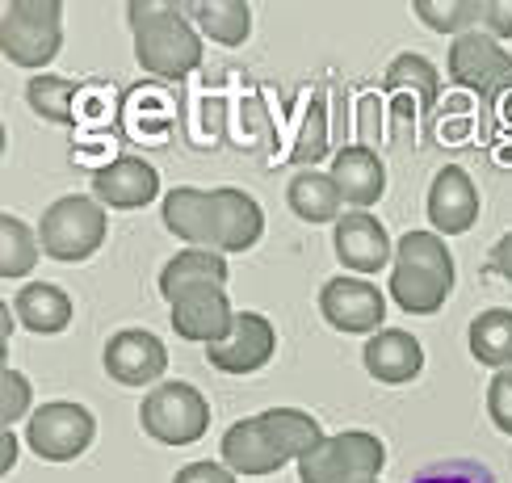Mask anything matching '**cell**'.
Instances as JSON below:
<instances>
[{
    "label": "cell",
    "mask_w": 512,
    "mask_h": 483,
    "mask_svg": "<svg viewBox=\"0 0 512 483\" xmlns=\"http://www.w3.org/2000/svg\"><path fill=\"white\" fill-rule=\"evenodd\" d=\"M160 219L177 240L206 252H248L265 236V210L252 194L236 185L223 189H198L177 185L160 202Z\"/></svg>",
    "instance_id": "1"
},
{
    "label": "cell",
    "mask_w": 512,
    "mask_h": 483,
    "mask_svg": "<svg viewBox=\"0 0 512 483\" xmlns=\"http://www.w3.org/2000/svg\"><path fill=\"white\" fill-rule=\"evenodd\" d=\"M126 21L135 34V59L143 72L160 80H181L202 68V34L185 17L181 5L168 0H131L126 5Z\"/></svg>",
    "instance_id": "2"
},
{
    "label": "cell",
    "mask_w": 512,
    "mask_h": 483,
    "mask_svg": "<svg viewBox=\"0 0 512 483\" xmlns=\"http://www.w3.org/2000/svg\"><path fill=\"white\" fill-rule=\"evenodd\" d=\"M454 252L437 231H403L391 261L387 294L408 315H437L454 294Z\"/></svg>",
    "instance_id": "3"
},
{
    "label": "cell",
    "mask_w": 512,
    "mask_h": 483,
    "mask_svg": "<svg viewBox=\"0 0 512 483\" xmlns=\"http://www.w3.org/2000/svg\"><path fill=\"white\" fill-rule=\"evenodd\" d=\"M110 236V215L93 194H63L42 210L38 240L42 257H51L59 265H80Z\"/></svg>",
    "instance_id": "4"
},
{
    "label": "cell",
    "mask_w": 512,
    "mask_h": 483,
    "mask_svg": "<svg viewBox=\"0 0 512 483\" xmlns=\"http://www.w3.org/2000/svg\"><path fill=\"white\" fill-rule=\"evenodd\" d=\"M387 467V446L370 429H345L328 433L319 446L298 462L303 483H378Z\"/></svg>",
    "instance_id": "5"
},
{
    "label": "cell",
    "mask_w": 512,
    "mask_h": 483,
    "mask_svg": "<svg viewBox=\"0 0 512 483\" xmlns=\"http://www.w3.org/2000/svg\"><path fill=\"white\" fill-rule=\"evenodd\" d=\"M63 47L59 0H13L0 13V51L17 68H47Z\"/></svg>",
    "instance_id": "6"
},
{
    "label": "cell",
    "mask_w": 512,
    "mask_h": 483,
    "mask_svg": "<svg viewBox=\"0 0 512 483\" xmlns=\"http://www.w3.org/2000/svg\"><path fill=\"white\" fill-rule=\"evenodd\" d=\"M139 425L152 441H160V446H194V441L210 429V404L194 383L168 378V383H160L143 395Z\"/></svg>",
    "instance_id": "7"
},
{
    "label": "cell",
    "mask_w": 512,
    "mask_h": 483,
    "mask_svg": "<svg viewBox=\"0 0 512 483\" xmlns=\"http://www.w3.org/2000/svg\"><path fill=\"white\" fill-rule=\"evenodd\" d=\"M387 101H391V126L395 139H416V126L437 110L441 101V72L424 55L403 51L387 68Z\"/></svg>",
    "instance_id": "8"
},
{
    "label": "cell",
    "mask_w": 512,
    "mask_h": 483,
    "mask_svg": "<svg viewBox=\"0 0 512 483\" xmlns=\"http://www.w3.org/2000/svg\"><path fill=\"white\" fill-rule=\"evenodd\" d=\"M445 72H450V80L458 89L475 93L483 101H496V97L512 93V55L483 30L454 38L450 55H445Z\"/></svg>",
    "instance_id": "9"
},
{
    "label": "cell",
    "mask_w": 512,
    "mask_h": 483,
    "mask_svg": "<svg viewBox=\"0 0 512 483\" xmlns=\"http://www.w3.org/2000/svg\"><path fill=\"white\" fill-rule=\"evenodd\" d=\"M97 437V420L84 404L72 399H51L30 412L26 425V446L42 458V462H72L93 446Z\"/></svg>",
    "instance_id": "10"
},
{
    "label": "cell",
    "mask_w": 512,
    "mask_h": 483,
    "mask_svg": "<svg viewBox=\"0 0 512 483\" xmlns=\"http://www.w3.org/2000/svg\"><path fill=\"white\" fill-rule=\"evenodd\" d=\"M319 315L328 320V328L336 332H353V336H374L382 332V320H387V299L382 290L370 286L366 278H332L319 286Z\"/></svg>",
    "instance_id": "11"
},
{
    "label": "cell",
    "mask_w": 512,
    "mask_h": 483,
    "mask_svg": "<svg viewBox=\"0 0 512 483\" xmlns=\"http://www.w3.org/2000/svg\"><path fill=\"white\" fill-rule=\"evenodd\" d=\"M277 353V328L261 311H236V324L219 345L206 349V362L223 374H256L273 362Z\"/></svg>",
    "instance_id": "12"
},
{
    "label": "cell",
    "mask_w": 512,
    "mask_h": 483,
    "mask_svg": "<svg viewBox=\"0 0 512 483\" xmlns=\"http://www.w3.org/2000/svg\"><path fill=\"white\" fill-rule=\"evenodd\" d=\"M101 366L122 387H147V383L160 387V374L168 370V349H164V341L156 332L122 328V332H114L110 341H105Z\"/></svg>",
    "instance_id": "13"
},
{
    "label": "cell",
    "mask_w": 512,
    "mask_h": 483,
    "mask_svg": "<svg viewBox=\"0 0 512 483\" xmlns=\"http://www.w3.org/2000/svg\"><path fill=\"white\" fill-rule=\"evenodd\" d=\"M479 189L471 181L462 164H445L433 173V185H429V223L437 236H462V231H471L479 223Z\"/></svg>",
    "instance_id": "14"
},
{
    "label": "cell",
    "mask_w": 512,
    "mask_h": 483,
    "mask_svg": "<svg viewBox=\"0 0 512 483\" xmlns=\"http://www.w3.org/2000/svg\"><path fill=\"white\" fill-rule=\"evenodd\" d=\"M332 248L345 269H353L357 278L366 273H378L395 261V248H391V236L370 210H353V215H340L336 227H332Z\"/></svg>",
    "instance_id": "15"
},
{
    "label": "cell",
    "mask_w": 512,
    "mask_h": 483,
    "mask_svg": "<svg viewBox=\"0 0 512 483\" xmlns=\"http://www.w3.org/2000/svg\"><path fill=\"white\" fill-rule=\"evenodd\" d=\"M93 198L110 210H143L160 198V173L152 160L114 156L93 173Z\"/></svg>",
    "instance_id": "16"
},
{
    "label": "cell",
    "mask_w": 512,
    "mask_h": 483,
    "mask_svg": "<svg viewBox=\"0 0 512 483\" xmlns=\"http://www.w3.org/2000/svg\"><path fill=\"white\" fill-rule=\"evenodd\" d=\"M231 324H236V311H231V299L223 294V286H198L173 303V328L181 341L210 349L231 332Z\"/></svg>",
    "instance_id": "17"
},
{
    "label": "cell",
    "mask_w": 512,
    "mask_h": 483,
    "mask_svg": "<svg viewBox=\"0 0 512 483\" xmlns=\"http://www.w3.org/2000/svg\"><path fill=\"white\" fill-rule=\"evenodd\" d=\"M332 181L353 210H370L387 194V164L366 143H345L332 156Z\"/></svg>",
    "instance_id": "18"
},
{
    "label": "cell",
    "mask_w": 512,
    "mask_h": 483,
    "mask_svg": "<svg viewBox=\"0 0 512 483\" xmlns=\"http://www.w3.org/2000/svg\"><path fill=\"white\" fill-rule=\"evenodd\" d=\"M223 467H231L236 475H252V479H261V475H277L286 467V454L277 450V441L269 437V429L261 425V416H244L236 420L227 433H223Z\"/></svg>",
    "instance_id": "19"
},
{
    "label": "cell",
    "mask_w": 512,
    "mask_h": 483,
    "mask_svg": "<svg viewBox=\"0 0 512 483\" xmlns=\"http://www.w3.org/2000/svg\"><path fill=\"white\" fill-rule=\"evenodd\" d=\"M361 362H366V374L378 378V383L403 387V383H412V378H420L424 345L403 328H382L366 341V349H361Z\"/></svg>",
    "instance_id": "20"
},
{
    "label": "cell",
    "mask_w": 512,
    "mask_h": 483,
    "mask_svg": "<svg viewBox=\"0 0 512 483\" xmlns=\"http://www.w3.org/2000/svg\"><path fill=\"white\" fill-rule=\"evenodd\" d=\"M177 131V105L160 84H135L122 101V135L135 143H168Z\"/></svg>",
    "instance_id": "21"
},
{
    "label": "cell",
    "mask_w": 512,
    "mask_h": 483,
    "mask_svg": "<svg viewBox=\"0 0 512 483\" xmlns=\"http://www.w3.org/2000/svg\"><path fill=\"white\" fill-rule=\"evenodd\" d=\"M227 278H231V269L223 261V252L185 248V252H177V257L160 269V294L168 299V307H173L181 294L198 290V286H227Z\"/></svg>",
    "instance_id": "22"
},
{
    "label": "cell",
    "mask_w": 512,
    "mask_h": 483,
    "mask_svg": "<svg viewBox=\"0 0 512 483\" xmlns=\"http://www.w3.org/2000/svg\"><path fill=\"white\" fill-rule=\"evenodd\" d=\"M13 311H17V320L21 328H30L38 336H55L72 324V299L63 294V286L55 282H30V286H21L17 290V299H13Z\"/></svg>",
    "instance_id": "23"
},
{
    "label": "cell",
    "mask_w": 512,
    "mask_h": 483,
    "mask_svg": "<svg viewBox=\"0 0 512 483\" xmlns=\"http://www.w3.org/2000/svg\"><path fill=\"white\" fill-rule=\"evenodd\" d=\"M181 9L202 38L219 42V47H244L252 34V9L244 0H189Z\"/></svg>",
    "instance_id": "24"
},
{
    "label": "cell",
    "mask_w": 512,
    "mask_h": 483,
    "mask_svg": "<svg viewBox=\"0 0 512 483\" xmlns=\"http://www.w3.org/2000/svg\"><path fill=\"white\" fill-rule=\"evenodd\" d=\"M286 202H290V210L303 223H336L340 206H345L332 173H315V168H298V173L290 177Z\"/></svg>",
    "instance_id": "25"
},
{
    "label": "cell",
    "mask_w": 512,
    "mask_h": 483,
    "mask_svg": "<svg viewBox=\"0 0 512 483\" xmlns=\"http://www.w3.org/2000/svg\"><path fill=\"white\" fill-rule=\"evenodd\" d=\"M466 345H471L479 366L512 370V311L508 307H487L479 311L471 328H466Z\"/></svg>",
    "instance_id": "26"
},
{
    "label": "cell",
    "mask_w": 512,
    "mask_h": 483,
    "mask_svg": "<svg viewBox=\"0 0 512 483\" xmlns=\"http://www.w3.org/2000/svg\"><path fill=\"white\" fill-rule=\"evenodd\" d=\"M261 425L269 429V437L277 441V450L286 454V462H303L319 441H324V425L303 412V408H265L261 412Z\"/></svg>",
    "instance_id": "27"
},
{
    "label": "cell",
    "mask_w": 512,
    "mask_h": 483,
    "mask_svg": "<svg viewBox=\"0 0 512 483\" xmlns=\"http://www.w3.org/2000/svg\"><path fill=\"white\" fill-rule=\"evenodd\" d=\"M76 101H80V84L55 72H42L26 84V105L55 126H76Z\"/></svg>",
    "instance_id": "28"
},
{
    "label": "cell",
    "mask_w": 512,
    "mask_h": 483,
    "mask_svg": "<svg viewBox=\"0 0 512 483\" xmlns=\"http://www.w3.org/2000/svg\"><path fill=\"white\" fill-rule=\"evenodd\" d=\"M38 252H42V240H38V227H30L26 219L17 215H0V278H26V273L38 265Z\"/></svg>",
    "instance_id": "29"
},
{
    "label": "cell",
    "mask_w": 512,
    "mask_h": 483,
    "mask_svg": "<svg viewBox=\"0 0 512 483\" xmlns=\"http://www.w3.org/2000/svg\"><path fill=\"white\" fill-rule=\"evenodd\" d=\"M416 17L437 34H471L483 26V0H416Z\"/></svg>",
    "instance_id": "30"
},
{
    "label": "cell",
    "mask_w": 512,
    "mask_h": 483,
    "mask_svg": "<svg viewBox=\"0 0 512 483\" xmlns=\"http://www.w3.org/2000/svg\"><path fill=\"white\" fill-rule=\"evenodd\" d=\"M479 139V105L471 97H450L437 114V143H475Z\"/></svg>",
    "instance_id": "31"
},
{
    "label": "cell",
    "mask_w": 512,
    "mask_h": 483,
    "mask_svg": "<svg viewBox=\"0 0 512 483\" xmlns=\"http://www.w3.org/2000/svg\"><path fill=\"white\" fill-rule=\"evenodd\" d=\"M328 147V126H324V105H319V97L303 101V114H298V139H294V160L307 164V160H319Z\"/></svg>",
    "instance_id": "32"
},
{
    "label": "cell",
    "mask_w": 512,
    "mask_h": 483,
    "mask_svg": "<svg viewBox=\"0 0 512 483\" xmlns=\"http://www.w3.org/2000/svg\"><path fill=\"white\" fill-rule=\"evenodd\" d=\"M34 404V387H30V378L5 366V374H0V429H13L21 416L30 412Z\"/></svg>",
    "instance_id": "33"
},
{
    "label": "cell",
    "mask_w": 512,
    "mask_h": 483,
    "mask_svg": "<svg viewBox=\"0 0 512 483\" xmlns=\"http://www.w3.org/2000/svg\"><path fill=\"white\" fill-rule=\"evenodd\" d=\"M412 483H496V475L471 458H445V462H429L424 471L412 475Z\"/></svg>",
    "instance_id": "34"
},
{
    "label": "cell",
    "mask_w": 512,
    "mask_h": 483,
    "mask_svg": "<svg viewBox=\"0 0 512 483\" xmlns=\"http://www.w3.org/2000/svg\"><path fill=\"white\" fill-rule=\"evenodd\" d=\"M114 118V89L105 84H80V101H76V126L80 131H97V126H110Z\"/></svg>",
    "instance_id": "35"
},
{
    "label": "cell",
    "mask_w": 512,
    "mask_h": 483,
    "mask_svg": "<svg viewBox=\"0 0 512 483\" xmlns=\"http://www.w3.org/2000/svg\"><path fill=\"white\" fill-rule=\"evenodd\" d=\"M487 416L500 433L512 437V370H500L492 383H487Z\"/></svg>",
    "instance_id": "36"
},
{
    "label": "cell",
    "mask_w": 512,
    "mask_h": 483,
    "mask_svg": "<svg viewBox=\"0 0 512 483\" xmlns=\"http://www.w3.org/2000/svg\"><path fill=\"white\" fill-rule=\"evenodd\" d=\"M173 483H236V471L223 467V462L202 458V462H189V467H181Z\"/></svg>",
    "instance_id": "37"
},
{
    "label": "cell",
    "mask_w": 512,
    "mask_h": 483,
    "mask_svg": "<svg viewBox=\"0 0 512 483\" xmlns=\"http://www.w3.org/2000/svg\"><path fill=\"white\" fill-rule=\"evenodd\" d=\"M483 34H492L496 42L500 38H512V0H483Z\"/></svg>",
    "instance_id": "38"
},
{
    "label": "cell",
    "mask_w": 512,
    "mask_h": 483,
    "mask_svg": "<svg viewBox=\"0 0 512 483\" xmlns=\"http://www.w3.org/2000/svg\"><path fill=\"white\" fill-rule=\"evenodd\" d=\"M487 265H492L496 278L512 282V231H504V236L492 244V252H487Z\"/></svg>",
    "instance_id": "39"
},
{
    "label": "cell",
    "mask_w": 512,
    "mask_h": 483,
    "mask_svg": "<svg viewBox=\"0 0 512 483\" xmlns=\"http://www.w3.org/2000/svg\"><path fill=\"white\" fill-rule=\"evenodd\" d=\"M374 110H382V105L374 101V97H366L361 101V131H366V139H382V126H378V118H374Z\"/></svg>",
    "instance_id": "40"
},
{
    "label": "cell",
    "mask_w": 512,
    "mask_h": 483,
    "mask_svg": "<svg viewBox=\"0 0 512 483\" xmlns=\"http://www.w3.org/2000/svg\"><path fill=\"white\" fill-rule=\"evenodd\" d=\"M17 467V437H13V429H5L0 433V471H13Z\"/></svg>",
    "instance_id": "41"
},
{
    "label": "cell",
    "mask_w": 512,
    "mask_h": 483,
    "mask_svg": "<svg viewBox=\"0 0 512 483\" xmlns=\"http://www.w3.org/2000/svg\"><path fill=\"white\" fill-rule=\"evenodd\" d=\"M492 156H496V164L512 168V135H504V131H500V143L492 147Z\"/></svg>",
    "instance_id": "42"
}]
</instances>
